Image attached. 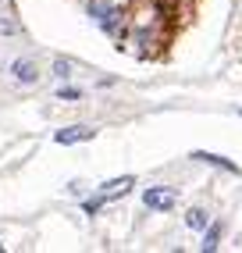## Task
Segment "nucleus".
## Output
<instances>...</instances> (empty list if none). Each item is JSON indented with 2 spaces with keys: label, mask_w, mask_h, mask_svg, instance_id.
<instances>
[{
  "label": "nucleus",
  "mask_w": 242,
  "mask_h": 253,
  "mask_svg": "<svg viewBox=\"0 0 242 253\" xmlns=\"http://www.w3.org/2000/svg\"><path fill=\"white\" fill-rule=\"evenodd\" d=\"M143 204H146L150 211H175L178 193L171 189V185H150V189L143 193Z\"/></svg>",
  "instance_id": "1"
},
{
  "label": "nucleus",
  "mask_w": 242,
  "mask_h": 253,
  "mask_svg": "<svg viewBox=\"0 0 242 253\" xmlns=\"http://www.w3.org/2000/svg\"><path fill=\"white\" fill-rule=\"evenodd\" d=\"M89 14H93V22H96L103 32H111V36H118V32H121V7H114V4H93Z\"/></svg>",
  "instance_id": "2"
},
{
  "label": "nucleus",
  "mask_w": 242,
  "mask_h": 253,
  "mask_svg": "<svg viewBox=\"0 0 242 253\" xmlns=\"http://www.w3.org/2000/svg\"><path fill=\"white\" fill-rule=\"evenodd\" d=\"M135 185V178L132 175H125V178H111V182H103V189H100V200L107 204V200H114V196H125L128 189Z\"/></svg>",
  "instance_id": "3"
},
{
  "label": "nucleus",
  "mask_w": 242,
  "mask_h": 253,
  "mask_svg": "<svg viewBox=\"0 0 242 253\" xmlns=\"http://www.w3.org/2000/svg\"><path fill=\"white\" fill-rule=\"evenodd\" d=\"M89 136H93V128H85V125H72V128L54 132V139H57L61 146H68V143H82V139H89Z\"/></svg>",
  "instance_id": "4"
},
{
  "label": "nucleus",
  "mask_w": 242,
  "mask_h": 253,
  "mask_svg": "<svg viewBox=\"0 0 242 253\" xmlns=\"http://www.w3.org/2000/svg\"><path fill=\"white\" fill-rule=\"evenodd\" d=\"M11 75L18 79V82H36V64H32L29 57H18L11 64Z\"/></svg>",
  "instance_id": "5"
},
{
  "label": "nucleus",
  "mask_w": 242,
  "mask_h": 253,
  "mask_svg": "<svg viewBox=\"0 0 242 253\" xmlns=\"http://www.w3.org/2000/svg\"><path fill=\"white\" fill-rule=\"evenodd\" d=\"M206 221H210V214H206L203 207H193V211L185 214V225L189 228H206Z\"/></svg>",
  "instance_id": "6"
},
{
  "label": "nucleus",
  "mask_w": 242,
  "mask_h": 253,
  "mask_svg": "<svg viewBox=\"0 0 242 253\" xmlns=\"http://www.w3.org/2000/svg\"><path fill=\"white\" fill-rule=\"evenodd\" d=\"M196 161H206V164H214V168H224V171H239L235 168V161H224V157H217V154H193Z\"/></svg>",
  "instance_id": "7"
},
{
  "label": "nucleus",
  "mask_w": 242,
  "mask_h": 253,
  "mask_svg": "<svg viewBox=\"0 0 242 253\" xmlns=\"http://www.w3.org/2000/svg\"><path fill=\"white\" fill-rule=\"evenodd\" d=\"M217 243H221V225L214 221L206 228V235H203V250H217Z\"/></svg>",
  "instance_id": "8"
},
{
  "label": "nucleus",
  "mask_w": 242,
  "mask_h": 253,
  "mask_svg": "<svg viewBox=\"0 0 242 253\" xmlns=\"http://www.w3.org/2000/svg\"><path fill=\"white\" fill-rule=\"evenodd\" d=\"M54 75L68 79V75H72V61H54Z\"/></svg>",
  "instance_id": "9"
},
{
  "label": "nucleus",
  "mask_w": 242,
  "mask_h": 253,
  "mask_svg": "<svg viewBox=\"0 0 242 253\" xmlns=\"http://www.w3.org/2000/svg\"><path fill=\"white\" fill-rule=\"evenodd\" d=\"M79 96H82V89H72V86L57 93V100H79Z\"/></svg>",
  "instance_id": "10"
},
{
  "label": "nucleus",
  "mask_w": 242,
  "mask_h": 253,
  "mask_svg": "<svg viewBox=\"0 0 242 253\" xmlns=\"http://www.w3.org/2000/svg\"><path fill=\"white\" fill-rule=\"evenodd\" d=\"M0 250H4V243H0Z\"/></svg>",
  "instance_id": "11"
}]
</instances>
